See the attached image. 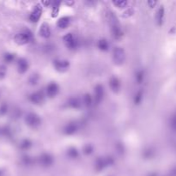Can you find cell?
I'll return each mask as SVG.
<instances>
[{
	"mask_svg": "<svg viewBox=\"0 0 176 176\" xmlns=\"http://www.w3.org/2000/svg\"><path fill=\"white\" fill-rule=\"evenodd\" d=\"M42 4H44L46 7H49V6L53 5V2H51V1H42Z\"/></svg>",
	"mask_w": 176,
	"mask_h": 176,
	"instance_id": "cell-37",
	"label": "cell"
},
{
	"mask_svg": "<svg viewBox=\"0 0 176 176\" xmlns=\"http://www.w3.org/2000/svg\"><path fill=\"white\" fill-rule=\"evenodd\" d=\"M10 129L8 127H4V128H3L2 129V131H1V133L2 134H4V135H5V136H7V135H9L10 134Z\"/></svg>",
	"mask_w": 176,
	"mask_h": 176,
	"instance_id": "cell-34",
	"label": "cell"
},
{
	"mask_svg": "<svg viewBox=\"0 0 176 176\" xmlns=\"http://www.w3.org/2000/svg\"><path fill=\"white\" fill-rule=\"evenodd\" d=\"M4 59L6 63H11L15 59V54L11 53H6L4 55Z\"/></svg>",
	"mask_w": 176,
	"mask_h": 176,
	"instance_id": "cell-28",
	"label": "cell"
},
{
	"mask_svg": "<svg viewBox=\"0 0 176 176\" xmlns=\"http://www.w3.org/2000/svg\"><path fill=\"white\" fill-rule=\"evenodd\" d=\"M78 129L77 124L75 122H70L64 127V133L65 135H73Z\"/></svg>",
	"mask_w": 176,
	"mask_h": 176,
	"instance_id": "cell-12",
	"label": "cell"
},
{
	"mask_svg": "<svg viewBox=\"0 0 176 176\" xmlns=\"http://www.w3.org/2000/svg\"><path fill=\"white\" fill-rule=\"evenodd\" d=\"M111 34L113 39L115 40H120V38L123 36V32L120 29V24H115L111 26Z\"/></svg>",
	"mask_w": 176,
	"mask_h": 176,
	"instance_id": "cell-15",
	"label": "cell"
},
{
	"mask_svg": "<svg viewBox=\"0 0 176 176\" xmlns=\"http://www.w3.org/2000/svg\"><path fill=\"white\" fill-rule=\"evenodd\" d=\"M26 124L32 128H37L41 125V120L40 116L34 112H29L25 117Z\"/></svg>",
	"mask_w": 176,
	"mask_h": 176,
	"instance_id": "cell-3",
	"label": "cell"
},
{
	"mask_svg": "<svg viewBox=\"0 0 176 176\" xmlns=\"http://www.w3.org/2000/svg\"><path fill=\"white\" fill-rule=\"evenodd\" d=\"M29 101L34 103V104H36V105H40L41 103L44 102V100H45V96L42 92L41 91H37V92H34L32 94L30 95L29 97Z\"/></svg>",
	"mask_w": 176,
	"mask_h": 176,
	"instance_id": "cell-7",
	"label": "cell"
},
{
	"mask_svg": "<svg viewBox=\"0 0 176 176\" xmlns=\"http://www.w3.org/2000/svg\"><path fill=\"white\" fill-rule=\"evenodd\" d=\"M63 40H64V43L65 46L67 48L71 49V50H74L78 46V42H77V41L76 40L75 37L73 36V34L71 33H68V34H65L64 38H63Z\"/></svg>",
	"mask_w": 176,
	"mask_h": 176,
	"instance_id": "cell-4",
	"label": "cell"
},
{
	"mask_svg": "<svg viewBox=\"0 0 176 176\" xmlns=\"http://www.w3.org/2000/svg\"><path fill=\"white\" fill-rule=\"evenodd\" d=\"M67 156L71 159H77L79 156V152L75 147H70L67 150Z\"/></svg>",
	"mask_w": 176,
	"mask_h": 176,
	"instance_id": "cell-21",
	"label": "cell"
},
{
	"mask_svg": "<svg viewBox=\"0 0 176 176\" xmlns=\"http://www.w3.org/2000/svg\"><path fill=\"white\" fill-rule=\"evenodd\" d=\"M82 102L83 104L86 106L87 108H90L92 105L93 103V100H92V97L90 94H85L83 95V98H82Z\"/></svg>",
	"mask_w": 176,
	"mask_h": 176,
	"instance_id": "cell-22",
	"label": "cell"
},
{
	"mask_svg": "<svg viewBox=\"0 0 176 176\" xmlns=\"http://www.w3.org/2000/svg\"><path fill=\"white\" fill-rule=\"evenodd\" d=\"M143 94L142 90H139L136 93L135 96H134V103L136 105H139V104L141 103V101L143 100Z\"/></svg>",
	"mask_w": 176,
	"mask_h": 176,
	"instance_id": "cell-26",
	"label": "cell"
},
{
	"mask_svg": "<svg viewBox=\"0 0 176 176\" xmlns=\"http://www.w3.org/2000/svg\"><path fill=\"white\" fill-rule=\"evenodd\" d=\"M151 156H152V150L149 149L148 150H146L145 152H144V156L146 158H150L151 157Z\"/></svg>",
	"mask_w": 176,
	"mask_h": 176,
	"instance_id": "cell-35",
	"label": "cell"
},
{
	"mask_svg": "<svg viewBox=\"0 0 176 176\" xmlns=\"http://www.w3.org/2000/svg\"><path fill=\"white\" fill-rule=\"evenodd\" d=\"M68 106L73 109H78L81 108L82 106V102L79 100L78 98L72 97L71 99H69L68 101Z\"/></svg>",
	"mask_w": 176,
	"mask_h": 176,
	"instance_id": "cell-17",
	"label": "cell"
},
{
	"mask_svg": "<svg viewBox=\"0 0 176 176\" xmlns=\"http://www.w3.org/2000/svg\"><path fill=\"white\" fill-rule=\"evenodd\" d=\"M7 72V68L4 64H1L0 65V79L4 78Z\"/></svg>",
	"mask_w": 176,
	"mask_h": 176,
	"instance_id": "cell-31",
	"label": "cell"
},
{
	"mask_svg": "<svg viewBox=\"0 0 176 176\" xmlns=\"http://www.w3.org/2000/svg\"><path fill=\"white\" fill-rule=\"evenodd\" d=\"M107 167V163H106L105 157H98L95 161V169L98 171H101Z\"/></svg>",
	"mask_w": 176,
	"mask_h": 176,
	"instance_id": "cell-18",
	"label": "cell"
},
{
	"mask_svg": "<svg viewBox=\"0 0 176 176\" xmlns=\"http://www.w3.org/2000/svg\"><path fill=\"white\" fill-rule=\"evenodd\" d=\"M143 78H144V72L142 70H139V71H137L136 73V81L138 82V83H142V82L143 81Z\"/></svg>",
	"mask_w": 176,
	"mask_h": 176,
	"instance_id": "cell-27",
	"label": "cell"
},
{
	"mask_svg": "<svg viewBox=\"0 0 176 176\" xmlns=\"http://www.w3.org/2000/svg\"><path fill=\"white\" fill-rule=\"evenodd\" d=\"M163 17H164V9L162 6L158 9L156 11V20L159 25H161V23L163 22Z\"/></svg>",
	"mask_w": 176,
	"mask_h": 176,
	"instance_id": "cell-20",
	"label": "cell"
},
{
	"mask_svg": "<svg viewBox=\"0 0 176 176\" xmlns=\"http://www.w3.org/2000/svg\"><path fill=\"white\" fill-rule=\"evenodd\" d=\"M109 86L112 92L118 93L120 89V81L116 77H112L109 80Z\"/></svg>",
	"mask_w": 176,
	"mask_h": 176,
	"instance_id": "cell-14",
	"label": "cell"
},
{
	"mask_svg": "<svg viewBox=\"0 0 176 176\" xmlns=\"http://www.w3.org/2000/svg\"><path fill=\"white\" fill-rule=\"evenodd\" d=\"M104 97V87L101 84H97L95 87V103L100 104Z\"/></svg>",
	"mask_w": 176,
	"mask_h": 176,
	"instance_id": "cell-8",
	"label": "cell"
},
{
	"mask_svg": "<svg viewBox=\"0 0 176 176\" xmlns=\"http://www.w3.org/2000/svg\"><path fill=\"white\" fill-rule=\"evenodd\" d=\"M23 161L24 162V164H26V165H29V164H30L32 161H33V159L31 157H29V156H24L23 157Z\"/></svg>",
	"mask_w": 176,
	"mask_h": 176,
	"instance_id": "cell-33",
	"label": "cell"
},
{
	"mask_svg": "<svg viewBox=\"0 0 176 176\" xmlns=\"http://www.w3.org/2000/svg\"><path fill=\"white\" fill-rule=\"evenodd\" d=\"M39 161L43 167H50L53 163V157L50 154L43 153L40 156Z\"/></svg>",
	"mask_w": 176,
	"mask_h": 176,
	"instance_id": "cell-10",
	"label": "cell"
},
{
	"mask_svg": "<svg viewBox=\"0 0 176 176\" xmlns=\"http://www.w3.org/2000/svg\"><path fill=\"white\" fill-rule=\"evenodd\" d=\"M34 35L29 29H24L22 32L16 34L14 37L15 42L18 45H26L33 41Z\"/></svg>",
	"mask_w": 176,
	"mask_h": 176,
	"instance_id": "cell-1",
	"label": "cell"
},
{
	"mask_svg": "<svg viewBox=\"0 0 176 176\" xmlns=\"http://www.w3.org/2000/svg\"><path fill=\"white\" fill-rule=\"evenodd\" d=\"M39 76L37 74H33V75L30 76V77L29 78V82L30 84H32V85H35V84H37L38 81H39Z\"/></svg>",
	"mask_w": 176,
	"mask_h": 176,
	"instance_id": "cell-29",
	"label": "cell"
},
{
	"mask_svg": "<svg viewBox=\"0 0 176 176\" xmlns=\"http://www.w3.org/2000/svg\"><path fill=\"white\" fill-rule=\"evenodd\" d=\"M148 5L150 6V8H154L156 4H157V2L156 1H152V0H150V1H148Z\"/></svg>",
	"mask_w": 176,
	"mask_h": 176,
	"instance_id": "cell-36",
	"label": "cell"
},
{
	"mask_svg": "<svg viewBox=\"0 0 176 176\" xmlns=\"http://www.w3.org/2000/svg\"><path fill=\"white\" fill-rule=\"evenodd\" d=\"M60 2H53V11H52V17H56L59 12Z\"/></svg>",
	"mask_w": 176,
	"mask_h": 176,
	"instance_id": "cell-23",
	"label": "cell"
},
{
	"mask_svg": "<svg viewBox=\"0 0 176 176\" xmlns=\"http://www.w3.org/2000/svg\"><path fill=\"white\" fill-rule=\"evenodd\" d=\"M59 90V87L56 82H52L46 86V95L49 98H53L56 96Z\"/></svg>",
	"mask_w": 176,
	"mask_h": 176,
	"instance_id": "cell-9",
	"label": "cell"
},
{
	"mask_svg": "<svg viewBox=\"0 0 176 176\" xmlns=\"http://www.w3.org/2000/svg\"><path fill=\"white\" fill-rule=\"evenodd\" d=\"M8 112V106L6 103H3L2 105L0 106V115L3 116L4 114H6V112Z\"/></svg>",
	"mask_w": 176,
	"mask_h": 176,
	"instance_id": "cell-32",
	"label": "cell"
},
{
	"mask_svg": "<svg viewBox=\"0 0 176 176\" xmlns=\"http://www.w3.org/2000/svg\"><path fill=\"white\" fill-rule=\"evenodd\" d=\"M112 59L114 64L117 65H121L125 61V53L123 48L117 46L112 51Z\"/></svg>",
	"mask_w": 176,
	"mask_h": 176,
	"instance_id": "cell-2",
	"label": "cell"
},
{
	"mask_svg": "<svg viewBox=\"0 0 176 176\" xmlns=\"http://www.w3.org/2000/svg\"><path fill=\"white\" fill-rule=\"evenodd\" d=\"M41 15H42V7L41 6V4H37V5L34 6L33 11L31 12V14H30V22L37 23L38 21L40 20V18H41Z\"/></svg>",
	"mask_w": 176,
	"mask_h": 176,
	"instance_id": "cell-6",
	"label": "cell"
},
{
	"mask_svg": "<svg viewBox=\"0 0 176 176\" xmlns=\"http://www.w3.org/2000/svg\"><path fill=\"white\" fill-rule=\"evenodd\" d=\"M53 66L59 72H64L70 68V62L65 59H55L53 61Z\"/></svg>",
	"mask_w": 176,
	"mask_h": 176,
	"instance_id": "cell-5",
	"label": "cell"
},
{
	"mask_svg": "<svg viewBox=\"0 0 176 176\" xmlns=\"http://www.w3.org/2000/svg\"><path fill=\"white\" fill-rule=\"evenodd\" d=\"M112 4L120 9H124L127 6L128 2L125 0H116V1H112Z\"/></svg>",
	"mask_w": 176,
	"mask_h": 176,
	"instance_id": "cell-24",
	"label": "cell"
},
{
	"mask_svg": "<svg viewBox=\"0 0 176 176\" xmlns=\"http://www.w3.org/2000/svg\"><path fill=\"white\" fill-rule=\"evenodd\" d=\"M40 35L41 37L44 38V39H48L51 36V29H50V26H49L47 23H42L41 24V28H40Z\"/></svg>",
	"mask_w": 176,
	"mask_h": 176,
	"instance_id": "cell-13",
	"label": "cell"
},
{
	"mask_svg": "<svg viewBox=\"0 0 176 176\" xmlns=\"http://www.w3.org/2000/svg\"><path fill=\"white\" fill-rule=\"evenodd\" d=\"M20 146H21L22 150H29L30 147L32 146V142L30 141L29 139H23L22 143H21V144H20Z\"/></svg>",
	"mask_w": 176,
	"mask_h": 176,
	"instance_id": "cell-25",
	"label": "cell"
},
{
	"mask_svg": "<svg viewBox=\"0 0 176 176\" xmlns=\"http://www.w3.org/2000/svg\"><path fill=\"white\" fill-rule=\"evenodd\" d=\"M97 46L101 51H103V52L108 51L109 49L108 41H107L106 39H101V40H99V41H98Z\"/></svg>",
	"mask_w": 176,
	"mask_h": 176,
	"instance_id": "cell-19",
	"label": "cell"
},
{
	"mask_svg": "<svg viewBox=\"0 0 176 176\" xmlns=\"http://www.w3.org/2000/svg\"><path fill=\"white\" fill-rule=\"evenodd\" d=\"M1 174H2V172H1V171H0V175H1Z\"/></svg>",
	"mask_w": 176,
	"mask_h": 176,
	"instance_id": "cell-38",
	"label": "cell"
},
{
	"mask_svg": "<svg viewBox=\"0 0 176 176\" xmlns=\"http://www.w3.org/2000/svg\"><path fill=\"white\" fill-rule=\"evenodd\" d=\"M93 151H94V148L91 144H86L83 147V153L85 155H90L93 153Z\"/></svg>",
	"mask_w": 176,
	"mask_h": 176,
	"instance_id": "cell-30",
	"label": "cell"
},
{
	"mask_svg": "<svg viewBox=\"0 0 176 176\" xmlns=\"http://www.w3.org/2000/svg\"><path fill=\"white\" fill-rule=\"evenodd\" d=\"M71 23V17L69 16H63L61 18L59 19V21L57 22V26L59 27V29H66Z\"/></svg>",
	"mask_w": 176,
	"mask_h": 176,
	"instance_id": "cell-16",
	"label": "cell"
},
{
	"mask_svg": "<svg viewBox=\"0 0 176 176\" xmlns=\"http://www.w3.org/2000/svg\"><path fill=\"white\" fill-rule=\"evenodd\" d=\"M29 67V64L27 59L21 58L17 60V70H18L19 73H21V74L25 73L28 71Z\"/></svg>",
	"mask_w": 176,
	"mask_h": 176,
	"instance_id": "cell-11",
	"label": "cell"
}]
</instances>
